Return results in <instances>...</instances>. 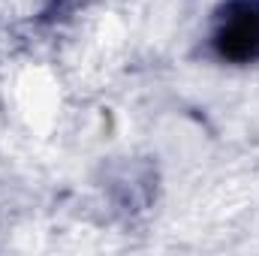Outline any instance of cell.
Segmentation results:
<instances>
[{
    "label": "cell",
    "mask_w": 259,
    "mask_h": 256,
    "mask_svg": "<svg viewBox=\"0 0 259 256\" xmlns=\"http://www.w3.org/2000/svg\"><path fill=\"white\" fill-rule=\"evenodd\" d=\"M205 52L223 66L259 64V0H223L211 15Z\"/></svg>",
    "instance_id": "obj_1"
}]
</instances>
